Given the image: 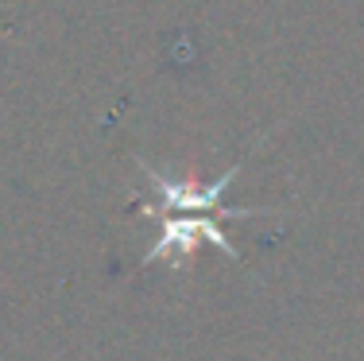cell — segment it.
<instances>
[{"instance_id": "cell-2", "label": "cell", "mask_w": 364, "mask_h": 361, "mask_svg": "<svg viewBox=\"0 0 364 361\" xmlns=\"http://www.w3.org/2000/svg\"><path fill=\"white\" fill-rule=\"evenodd\" d=\"M221 221L225 218H218V214H167L159 237L147 245L144 264L167 261L171 268H178V261L182 256H194L198 245H213V248H221L229 261H240V253L232 248V241L225 237Z\"/></svg>"}, {"instance_id": "cell-1", "label": "cell", "mask_w": 364, "mask_h": 361, "mask_svg": "<svg viewBox=\"0 0 364 361\" xmlns=\"http://www.w3.org/2000/svg\"><path fill=\"white\" fill-rule=\"evenodd\" d=\"M147 183H151L155 199H140L144 214H218V218H256L259 210H232V206H225V191H229V183L237 179L240 163L237 167H229L218 183H190V179H167L159 175V171H151L147 163H140Z\"/></svg>"}]
</instances>
